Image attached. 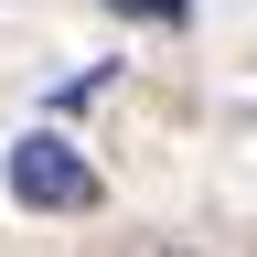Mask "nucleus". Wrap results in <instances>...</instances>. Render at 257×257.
<instances>
[{
  "instance_id": "f03ea898",
  "label": "nucleus",
  "mask_w": 257,
  "mask_h": 257,
  "mask_svg": "<svg viewBox=\"0 0 257 257\" xmlns=\"http://www.w3.org/2000/svg\"><path fill=\"white\" fill-rule=\"evenodd\" d=\"M118 11H140V22H182V0H118Z\"/></svg>"
},
{
  "instance_id": "f257e3e1",
  "label": "nucleus",
  "mask_w": 257,
  "mask_h": 257,
  "mask_svg": "<svg viewBox=\"0 0 257 257\" xmlns=\"http://www.w3.org/2000/svg\"><path fill=\"white\" fill-rule=\"evenodd\" d=\"M0 182H11V204H32V214H96V161L75 150V140H54V128H32V140H11V161H0Z\"/></svg>"
}]
</instances>
